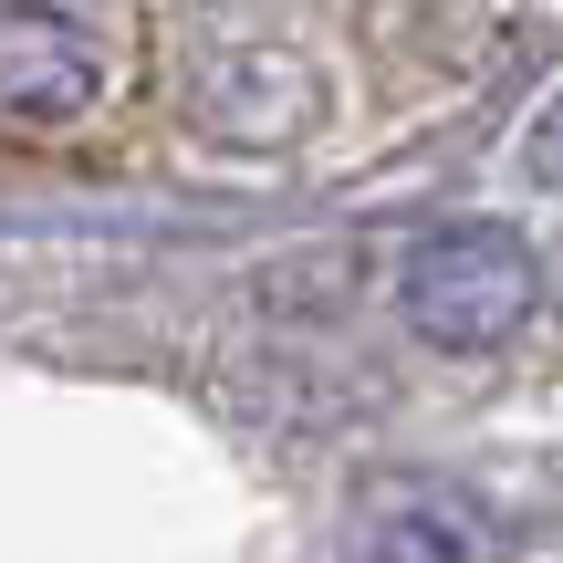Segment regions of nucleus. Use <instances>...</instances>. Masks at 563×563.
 <instances>
[{"mask_svg":"<svg viewBox=\"0 0 563 563\" xmlns=\"http://www.w3.org/2000/svg\"><path fill=\"white\" fill-rule=\"evenodd\" d=\"M397 302H407V323H418L439 355H490V344H511L532 323L543 272H532L522 230H501V220H449V230H428V241L407 251Z\"/></svg>","mask_w":563,"mask_h":563,"instance_id":"obj_1","label":"nucleus"},{"mask_svg":"<svg viewBox=\"0 0 563 563\" xmlns=\"http://www.w3.org/2000/svg\"><path fill=\"white\" fill-rule=\"evenodd\" d=\"M104 95V53L63 11H0V115L21 125H74Z\"/></svg>","mask_w":563,"mask_h":563,"instance_id":"obj_2","label":"nucleus"},{"mask_svg":"<svg viewBox=\"0 0 563 563\" xmlns=\"http://www.w3.org/2000/svg\"><path fill=\"white\" fill-rule=\"evenodd\" d=\"M365 543H376V563H490L501 553L490 511L439 490V481H386L376 511H365Z\"/></svg>","mask_w":563,"mask_h":563,"instance_id":"obj_3","label":"nucleus"},{"mask_svg":"<svg viewBox=\"0 0 563 563\" xmlns=\"http://www.w3.org/2000/svg\"><path fill=\"white\" fill-rule=\"evenodd\" d=\"M532 178H543L553 199H563V104H553L543 125H532Z\"/></svg>","mask_w":563,"mask_h":563,"instance_id":"obj_4","label":"nucleus"}]
</instances>
